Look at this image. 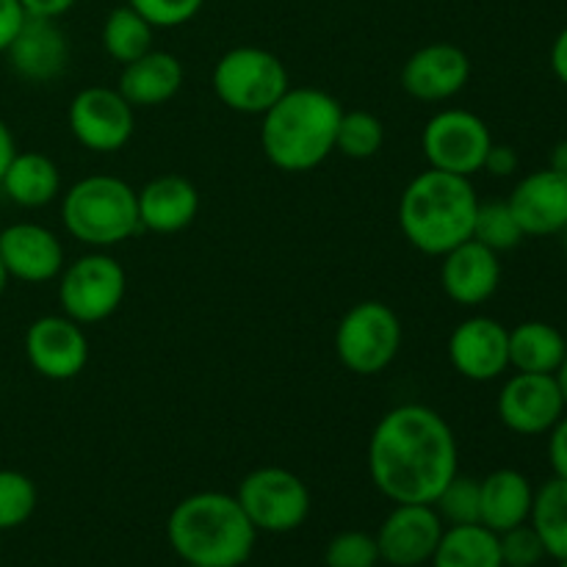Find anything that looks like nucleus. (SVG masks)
Instances as JSON below:
<instances>
[{"mask_svg":"<svg viewBox=\"0 0 567 567\" xmlns=\"http://www.w3.org/2000/svg\"><path fill=\"white\" fill-rule=\"evenodd\" d=\"M457 471V437L437 410L402 404L377 421L369 441V474L393 504H432Z\"/></svg>","mask_w":567,"mask_h":567,"instance_id":"1","label":"nucleus"},{"mask_svg":"<svg viewBox=\"0 0 567 567\" xmlns=\"http://www.w3.org/2000/svg\"><path fill=\"white\" fill-rule=\"evenodd\" d=\"M482 199L471 177L426 169L408 183L399 199V227L410 247L443 258L474 236L476 210Z\"/></svg>","mask_w":567,"mask_h":567,"instance_id":"2","label":"nucleus"},{"mask_svg":"<svg viewBox=\"0 0 567 567\" xmlns=\"http://www.w3.org/2000/svg\"><path fill=\"white\" fill-rule=\"evenodd\" d=\"M166 537L186 565L241 567L252 557L258 529L249 524L236 496L205 491L172 509Z\"/></svg>","mask_w":567,"mask_h":567,"instance_id":"3","label":"nucleus"},{"mask_svg":"<svg viewBox=\"0 0 567 567\" xmlns=\"http://www.w3.org/2000/svg\"><path fill=\"white\" fill-rule=\"evenodd\" d=\"M341 103L324 89H288L271 105L260 125V147L271 166L282 172H310L336 150Z\"/></svg>","mask_w":567,"mask_h":567,"instance_id":"4","label":"nucleus"},{"mask_svg":"<svg viewBox=\"0 0 567 567\" xmlns=\"http://www.w3.org/2000/svg\"><path fill=\"white\" fill-rule=\"evenodd\" d=\"M61 219L75 241L109 249L142 230L136 192L122 177L89 175L61 199Z\"/></svg>","mask_w":567,"mask_h":567,"instance_id":"5","label":"nucleus"},{"mask_svg":"<svg viewBox=\"0 0 567 567\" xmlns=\"http://www.w3.org/2000/svg\"><path fill=\"white\" fill-rule=\"evenodd\" d=\"M291 89L288 70L271 50L233 48L216 61L214 92L238 114H266Z\"/></svg>","mask_w":567,"mask_h":567,"instance_id":"6","label":"nucleus"},{"mask_svg":"<svg viewBox=\"0 0 567 567\" xmlns=\"http://www.w3.org/2000/svg\"><path fill=\"white\" fill-rule=\"evenodd\" d=\"M402 349V321L385 302H358L343 313L336 330V354L343 369L374 377L396 360Z\"/></svg>","mask_w":567,"mask_h":567,"instance_id":"7","label":"nucleus"},{"mask_svg":"<svg viewBox=\"0 0 567 567\" xmlns=\"http://www.w3.org/2000/svg\"><path fill=\"white\" fill-rule=\"evenodd\" d=\"M127 291V275L120 260L105 252H89L61 269L59 302L78 324H97L120 310Z\"/></svg>","mask_w":567,"mask_h":567,"instance_id":"8","label":"nucleus"},{"mask_svg":"<svg viewBox=\"0 0 567 567\" xmlns=\"http://www.w3.org/2000/svg\"><path fill=\"white\" fill-rule=\"evenodd\" d=\"M238 504L258 532L286 535L299 529L310 515V491L293 471L266 465L247 474L238 485Z\"/></svg>","mask_w":567,"mask_h":567,"instance_id":"9","label":"nucleus"},{"mask_svg":"<svg viewBox=\"0 0 567 567\" xmlns=\"http://www.w3.org/2000/svg\"><path fill=\"white\" fill-rule=\"evenodd\" d=\"M421 147H424V158L432 169L471 177L485 166L493 136L487 122L474 111L446 109L437 111L424 125Z\"/></svg>","mask_w":567,"mask_h":567,"instance_id":"10","label":"nucleus"},{"mask_svg":"<svg viewBox=\"0 0 567 567\" xmlns=\"http://www.w3.org/2000/svg\"><path fill=\"white\" fill-rule=\"evenodd\" d=\"M496 413L502 424L515 435H548L554 424L567 413L557 374L515 371L498 391Z\"/></svg>","mask_w":567,"mask_h":567,"instance_id":"11","label":"nucleus"},{"mask_svg":"<svg viewBox=\"0 0 567 567\" xmlns=\"http://www.w3.org/2000/svg\"><path fill=\"white\" fill-rule=\"evenodd\" d=\"M133 105L120 89L86 86L70 103V131L92 153H116L133 136Z\"/></svg>","mask_w":567,"mask_h":567,"instance_id":"12","label":"nucleus"},{"mask_svg":"<svg viewBox=\"0 0 567 567\" xmlns=\"http://www.w3.org/2000/svg\"><path fill=\"white\" fill-rule=\"evenodd\" d=\"M446 524L432 504H396L374 535L380 563L391 567H421L432 563Z\"/></svg>","mask_w":567,"mask_h":567,"instance_id":"13","label":"nucleus"},{"mask_svg":"<svg viewBox=\"0 0 567 567\" xmlns=\"http://www.w3.org/2000/svg\"><path fill=\"white\" fill-rule=\"evenodd\" d=\"M25 358L39 377L75 380L89 363V338L70 316H42L25 332Z\"/></svg>","mask_w":567,"mask_h":567,"instance_id":"14","label":"nucleus"},{"mask_svg":"<svg viewBox=\"0 0 567 567\" xmlns=\"http://www.w3.org/2000/svg\"><path fill=\"white\" fill-rule=\"evenodd\" d=\"M449 363L471 382H493L509 369V330L491 316H471L449 336Z\"/></svg>","mask_w":567,"mask_h":567,"instance_id":"15","label":"nucleus"},{"mask_svg":"<svg viewBox=\"0 0 567 567\" xmlns=\"http://www.w3.org/2000/svg\"><path fill=\"white\" fill-rule=\"evenodd\" d=\"M471 78V59L452 42H432L415 50L402 66V86L410 97L424 103H443L465 89Z\"/></svg>","mask_w":567,"mask_h":567,"instance_id":"16","label":"nucleus"},{"mask_svg":"<svg viewBox=\"0 0 567 567\" xmlns=\"http://www.w3.org/2000/svg\"><path fill=\"white\" fill-rule=\"evenodd\" d=\"M0 260L9 280L48 282L64 269V247L48 227L17 221L0 230Z\"/></svg>","mask_w":567,"mask_h":567,"instance_id":"17","label":"nucleus"},{"mask_svg":"<svg viewBox=\"0 0 567 567\" xmlns=\"http://www.w3.org/2000/svg\"><path fill=\"white\" fill-rule=\"evenodd\" d=\"M524 236H559L567 227V177L554 169L529 172L507 197Z\"/></svg>","mask_w":567,"mask_h":567,"instance_id":"18","label":"nucleus"},{"mask_svg":"<svg viewBox=\"0 0 567 567\" xmlns=\"http://www.w3.org/2000/svg\"><path fill=\"white\" fill-rule=\"evenodd\" d=\"M498 282H502V260L485 244L468 238L443 255L441 286L452 302L463 308L485 305L498 291Z\"/></svg>","mask_w":567,"mask_h":567,"instance_id":"19","label":"nucleus"},{"mask_svg":"<svg viewBox=\"0 0 567 567\" xmlns=\"http://www.w3.org/2000/svg\"><path fill=\"white\" fill-rule=\"evenodd\" d=\"M11 70L33 83L55 81L70 64V42L55 20L25 17L20 33L6 50Z\"/></svg>","mask_w":567,"mask_h":567,"instance_id":"20","label":"nucleus"},{"mask_svg":"<svg viewBox=\"0 0 567 567\" xmlns=\"http://www.w3.org/2000/svg\"><path fill=\"white\" fill-rule=\"evenodd\" d=\"M138 225L150 233H181L199 210V194L183 175H158L136 192Z\"/></svg>","mask_w":567,"mask_h":567,"instance_id":"21","label":"nucleus"},{"mask_svg":"<svg viewBox=\"0 0 567 567\" xmlns=\"http://www.w3.org/2000/svg\"><path fill=\"white\" fill-rule=\"evenodd\" d=\"M480 524L491 532L513 529L529 520L535 504V487L529 476L515 468H498L480 480Z\"/></svg>","mask_w":567,"mask_h":567,"instance_id":"22","label":"nucleus"},{"mask_svg":"<svg viewBox=\"0 0 567 567\" xmlns=\"http://www.w3.org/2000/svg\"><path fill=\"white\" fill-rule=\"evenodd\" d=\"M183 86V64L172 53L164 50H150L142 59L122 66L120 94L133 109H155L164 105L181 92Z\"/></svg>","mask_w":567,"mask_h":567,"instance_id":"23","label":"nucleus"},{"mask_svg":"<svg viewBox=\"0 0 567 567\" xmlns=\"http://www.w3.org/2000/svg\"><path fill=\"white\" fill-rule=\"evenodd\" d=\"M0 188L20 208H44L61 194V172L48 155L14 153L0 177Z\"/></svg>","mask_w":567,"mask_h":567,"instance_id":"24","label":"nucleus"},{"mask_svg":"<svg viewBox=\"0 0 567 567\" xmlns=\"http://www.w3.org/2000/svg\"><path fill=\"white\" fill-rule=\"evenodd\" d=\"M567 358V338L548 321H520L509 330V369L557 374Z\"/></svg>","mask_w":567,"mask_h":567,"instance_id":"25","label":"nucleus"},{"mask_svg":"<svg viewBox=\"0 0 567 567\" xmlns=\"http://www.w3.org/2000/svg\"><path fill=\"white\" fill-rule=\"evenodd\" d=\"M432 567H504L498 535L482 524L446 526Z\"/></svg>","mask_w":567,"mask_h":567,"instance_id":"26","label":"nucleus"},{"mask_svg":"<svg viewBox=\"0 0 567 567\" xmlns=\"http://www.w3.org/2000/svg\"><path fill=\"white\" fill-rule=\"evenodd\" d=\"M529 524L540 535L551 559H567V480H548L535 491Z\"/></svg>","mask_w":567,"mask_h":567,"instance_id":"27","label":"nucleus"},{"mask_svg":"<svg viewBox=\"0 0 567 567\" xmlns=\"http://www.w3.org/2000/svg\"><path fill=\"white\" fill-rule=\"evenodd\" d=\"M153 31L155 28L133 6H120L103 22V48L125 66L153 50Z\"/></svg>","mask_w":567,"mask_h":567,"instance_id":"28","label":"nucleus"},{"mask_svg":"<svg viewBox=\"0 0 567 567\" xmlns=\"http://www.w3.org/2000/svg\"><path fill=\"white\" fill-rule=\"evenodd\" d=\"M474 241L485 244L493 252H509L524 241V230H520L518 219H515L513 208L507 199H491V203H480L474 221Z\"/></svg>","mask_w":567,"mask_h":567,"instance_id":"29","label":"nucleus"},{"mask_svg":"<svg viewBox=\"0 0 567 567\" xmlns=\"http://www.w3.org/2000/svg\"><path fill=\"white\" fill-rule=\"evenodd\" d=\"M382 142H385V127L371 111H343L336 133L338 153L365 161L380 153Z\"/></svg>","mask_w":567,"mask_h":567,"instance_id":"30","label":"nucleus"},{"mask_svg":"<svg viewBox=\"0 0 567 567\" xmlns=\"http://www.w3.org/2000/svg\"><path fill=\"white\" fill-rule=\"evenodd\" d=\"M480 480L465 474H454L446 482L437 498L432 502L435 513L441 515V520L446 526H471L480 524Z\"/></svg>","mask_w":567,"mask_h":567,"instance_id":"31","label":"nucleus"},{"mask_svg":"<svg viewBox=\"0 0 567 567\" xmlns=\"http://www.w3.org/2000/svg\"><path fill=\"white\" fill-rule=\"evenodd\" d=\"M39 502L37 485L20 471H0V532L17 529L33 515Z\"/></svg>","mask_w":567,"mask_h":567,"instance_id":"32","label":"nucleus"},{"mask_svg":"<svg viewBox=\"0 0 567 567\" xmlns=\"http://www.w3.org/2000/svg\"><path fill=\"white\" fill-rule=\"evenodd\" d=\"M327 567H377L380 565V548L374 535L360 529L338 532L324 548Z\"/></svg>","mask_w":567,"mask_h":567,"instance_id":"33","label":"nucleus"},{"mask_svg":"<svg viewBox=\"0 0 567 567\" xmlns=\"http://www.w3.org/2000/svg\"><path fill=\"white\" fill-rule=\"evenodd\" d=\"M498 554L504 567H537L548 557L540 535L529 520L498 535Z\"/></svg>","mask_w":567,"mask_h":567,"instance_id":"34","label":"nucleus"},{"mask_svg":"<svg viewBox=\"0 0 567 567\" xmlns=\"http://www.w3.org/2000/svg\"><path fill=\"white\" fill-rule=\"evenodd\" d=\"M205 0H127L153 28H181L199 14Z\"/></svg>","mask_w":567,"mask_h":567,"instance_id":"35","label":"nucleus"},{"mask_svg":"<svg viewBox=\"0 0 567 567\" xmlns=\"http://www.w3.org/2000/svg\"><path fill=\"white\" fill-rule=\"evenodd\" d=\"M548 463H551L554 476L567 480V413L548 432Z\"/></svg>","mask_w":567,"mask_h":567,"instance_id":"36","label":"nucleus"},{"mask_svg":"<svg viewBox=\"0 0 567 567\" xmlns=\"http://www.w3.org/2000/svg\"><path fill=\"white\" fill-rule=\"evenodd\" d=\"M22 22H25V11H22L20 0H0V53H6L9 44L14 42Z\"/></svg>","mask_w":567,"mask_h":567,"instance_id":"37","label":"nucleus"},{"mask_svg":"<svg viewBox=\"0 0 567 567\" xmlns=\"http://www.w3.org/2000/svg\"><path fill=\"white\" fill-rule=\"evenodd\" d=\"M518 164H520L518 153H515L509 144L493 142V147L487 150V158H485V166H482V169L493 177H509L518 172Z\"/></svg>","mask_w":567,"mask_h":567,"instance_id":"38","label":"nucleus"},{"mask_svg":"<svg viewBox=\"0 0 567 567\" xmlns=\"http://www.w3.org/2000/svg\"><path fill=\"white\" fill-rule=\"evenodd\" d=\"M75 3L78 0H20L25 17H37V20H59Z\"/></svg>","mask_w":567,"mask_h":567,"instance_id":"39","label":"nucleus"},{"mask_svg":"<svg viewBox=\"0 0 567 567\" xmlns=\"http://www.w3.org/2000/svg\"><path fill=\"white\" fill-rule=\"evenodd\" d=\"M548 61H551V72L557 75V81L567 89V25L557 33V39H554Z\"/></svg>","mask_w":567,"mask_h":567,"instance_id":"40","label":"nucleus"},{"mask_svg":"<svg viewBox=\"0 0 567 567\" xmlns=\"http://www.w3.org/2000/svg\"><path fill=\"white\" fill-rule=\"evenodd\" d=\"M14 153H17L14 136H11L9 125H6V122L0 120V177H3L6 166H9L11 158H14Z\"/></svg>","mask_w":567,"mask_h":567,"instance_id":"41","label":"nucleus"},{"mask_svg":"<svg viewBox=\"0 0 567 567\" xmlns=\"http://www.w3.org/2000/svg\"><path fill=\"white\" fill-rule=\"evenodd\" d=\"M548 169H554V172H557V175L567 177V138H563V142L554 144L551 158H548Z\"/></svg>","mask_w":567,"mask_h":567,"instance_id":"42","label":"nucleus"},{"mask_svg":"<svg viewBox=\"0 0 567 567\" xmlns=\"http://www.w3.org/2000/svg\"><path fill=\"white\" fill-rule=\"evenodd\" d=\"M557 382H559V391H563L565 408H567V358L563 360V365H559V371H557Z\"/></svg>","mask_w":567,"mask_h":567,"instance_id":"43","label":"nucleus"},{"mask_svg":"<svg viewBox=\"0 0 567 567\" xmlns=\"http://www.w3.org/2000/svg\"><path fill=\"white\" fill-rule=\"evenodd\" d=\"M6 286H9V275H6V269H3V260H0V297H3Z\"/></svg>","mask_w":567,"mask_h":567,"instance_id":"44","label":"nucleus"},{"mask_svg":"<svg viewBox=\"0 0 567 567\" xmlns=\"http://www.w3.org/2000/svg\"><path fill=\"white\" fill-rule=\"evenodd\" d=\"M559 236H563V247H565V255H567V227L563 233H559Z\"/></svg>","mask_w":567,"mask_h":567,"instance_id":"45","label":"nucleus"},{"mask_svg":"<svg viewBox=\"0 0 567 567\" xmlns=\"http://www.w3.org/2000/svg\"><path fill=\"white\" fill-rule=\"evenodd\" d=\"M559 567H567V559H559Z\"/></svg>","mask_w":567,"mask_h":567,"instance_id":"46","label":"nucleus"},{"mask_svg":"<svg viewBox=\"0 0 567 567\" xmlns=\"http://www.w3.org/2000/svg\"><path fill=\"white\" fill-rule=\"evenodd\" d=\"M0 551H3V543H0Z\"/></svg>","mask_w":567,"mask_h":567,"instance_id":"47","label":"nucleus"},{"mask_svg":"<svg viewBox=\"0 0 567 567\" xmlns=\"http://www.w3.org/2000/svg\"><path fill=\"white\" fill-rule=\"evenodd\" d=\"M186 567H199V565H186Z\"/></svg>","mask_w":567,"mask_h":567,"instance_id":"48","label":"nucleus"}]
</instances>
